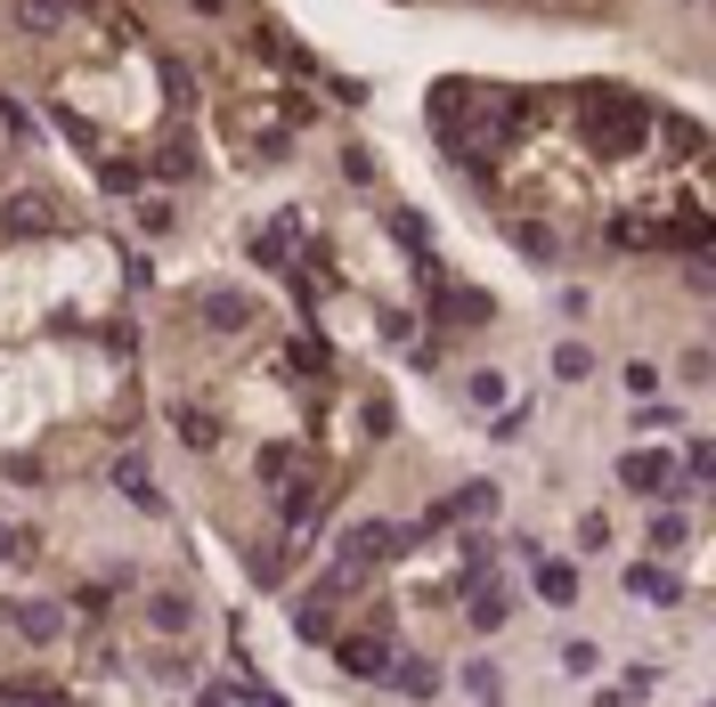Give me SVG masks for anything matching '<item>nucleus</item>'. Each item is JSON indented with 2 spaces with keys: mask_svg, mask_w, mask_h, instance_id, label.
<instances>
[{
  "mask_svg": "<svg viewBox=\"0 0 716 707\" xmlns=\"http://www.w3.org/2000/svg\"><path fill=\"white\" fill-rule=\"evenodd\" d=\"M391 545H407L391 520H350V529L335 537V594H342V586H358L382 554H391Z\"/></svg>",
  "mask_w": 716,
  "mask_h": 707,
  "instance_id": "f257e3e1",
  "label": "nucleus"
},
{
  "mask_svg": "<svg viewBox=\"0 0 716 707\" xmlns=\"http://www.w3.org/2000/svg\"><path fill=\"white\" fill-rule=\"evenodd\" d=\"M619 480L644 488V496H668V488H676V464L659 456V448H627V456H619Z\"/></svg>",
  "mask_w": 716,
  "mask_h": 707,
  "instance_id": "f03ea898",
  "label": "nucleus"
},
{
  "mask_svg": "<svg viewBox=\"0 0 716 707\" xmlns=\"http://www.w3.org/2000/svg\"><path fill=\"white\" fill-rule=\"evenodd\" d=\"M41 228H58V203L49 196H9L0 203V236H41Z\"/></svg>",
  "mask_w": 716,
  "mask_h": 707,
  "instance_id": "7ed1b4c3",
  "label": "nucleus"
},
{
  "mask_svg": "<svg viewBox=\"0 0 716 707\" xmlns=\"http://www.w3.org/2000/svg\"><path fill=\"white\" fill-rule=\"evenodd\" d=\"M0 618H9L24 643H58V626H66V610H58V601H17V610L0 601Z\"/></svg>",
  "mask_w": 716,
  "mask_h": 707,
  "instance_id": "20e7f679",
  "label": "nucleus"
},
{
  "mask_svg": "<svg viewBox=\"0 0 716 707\" xmlns=\"http://www.w3.org/2000/svg\"><path fill=\"white\" fill-rule=\"evenodd\" d=\"M139 610H147V618H156V626H163V635H179V626H196V601H188V594H179V586H156V594H147V601H139Z\"/></svg>",
  "mask_w": 716,
  "mask_h": 707,
  "instance_id": "39448f33",
  "label": "nucleus"
},
{
  "mask_svg": "<svg viewBox=\"0 0 716 707\" xmlns=\"http://www.w3.org/2000/svg\"><path fill=\"white\" fill-rule=\"evenodd\" d=\"M465 594H473V635H497V626H505V586L497 578H473Z\"/></svg>",
  "mask_w": 716,
  "mask_h": 707,
  "instance_id": "423d86ee",
  "label": "nucleus"
},
{
  "mask_svg": "<svg viewBox=\"0 0 716 707\" xmlns=\"http://www.w3.org/2000/svg\"><path fill=\"white\" fill-rule=\"evenodd\" d=\"M115 488H122V496H131V505H147V512H156V505H163V496H156V471H147L139 456H115Z\"/></svg>",
  "mask_w": 716,
  "mask_h": 707,
  "instance_id": "0eeeda50",
  "label": "nucleus"
},
{
  "mask_svg": "<svg viewBox=\"0 0 716 707\" xmlns=\"http://www.w3.org/2000/svg\"><path fill=\"white\" fill-rule=\"evenodd\" d=\"M203 326H212V333H245V326H252L245 293H203Z\"/></svg>",
  "mask_w": 716,
  "mask_h": 707,
  "instance_id": "6e6552de",
  "label": "nucleus"
},
{
  "mask_svg": "<svg viewBox=\"0 0 716 707\" xmlns=\"http://www.w3.org/2000/svg\"><path fill=\"white\" fill-rule=\"evenodd\" d=\"M391 684H399V699H431L440 667H431V659H399V667H391Z\"/></svg>",
  "mask_w": 716,
  "mask_h": 707,
  "instance_id": "1a4fd4ad",
  "label": "nucleus"
},
{
  "mask_svg": "<svg viewBox=\"0 0 716 707\" xmlns=\"http://www.w3.org/2000/svg\"><path fill=\"white\" fill-rule=\"evenodd\" d=\"M335 659H342L350 675H382V667H391V650H382V643H367V635H358V643H342V650H335Z\"/></svg>",
  "mask_w": 716,
  "mask_h": 707,
  "instance_id": "9d476101",
  "label": "nucleus"
},
{
  "mask_svg": "<svg viewBox=\"0 0 716 707\" xmlns=\"http://www.w3.org/2000/svg\"><path fill=\"white\" fill-rule=\"evenodd\" d=\"M440 512H473V520H489V512H497V480H473V488H456V505H440Z\"/></svg>",
  "mask_w": 716,
  "mask_h": 707,
  "instance_id": "9b49d317",
  "label": "nucleus"
},
{
  "mask_svg": "<svg viewBox=\"0 0 716 707\" xmlns=\"http://www.w3.org/2000/svg\"><path fill=\"white\" fill-rule=\"evenodd\" d=\"M627 594L635 601H676V578L668 569H627Z\"/></svg>",
  "mask_w": 716,
  "mask_h": 707,
  "instance_id": "f8f14e48",
  "label": "nucleus"
},
{
  "mask_svg": "<svg viewBox=\"0 0 716 707\" xmlns=\"http://www.w3.org/2000/svg\"><path fill=\"white\" fill-rule=\"evenodd\" d=\"M537 594H546V601H578V569L546 561V569H537Z\"/></svg>",
  "mask_w": 716,
  "mask_h": 707,
  "instance_id": "ddd939ff",
  "label": "nucleus"
},
{
  "mask_svg": "<svg viewBox=\"0 0 716 707\" xmlns=\"http://www.w3.org/2000/svg\"><path fill=\"white\" fill-rule=\"evenodd\" d=\"M554 375H561V382H586V375H595V358H586L578 342H561V350H554Z\"/></svg>",
  "mask_w": 716,
  "mask_h": 707,
  "instance_id": "4468645a",
  "label": "nucleus"
},
{
  "mask_svg": "<svg viewBox=\"0 0 716 707\" xmlns=\"http://www.w3.org/2000/svg\"><path fill=\"white\" fill-rule=\"evenodd\" d=\"M0 699H17V707H49V699H58V684H0Z\"/></svg>",
  "mask_w": 716,
  "mask_h": 707,
  "instance_id": "2eb2a0df",
  "label": "nucleus"
},
{
  "mask_svg": "<svg viewBox=\"0 0 716 707\" xmlns=\"http://www.w3.org/2000/svg\"><path fill=\"white\" fill-rule=\"evenodd\" d=\"M514 245H521V260H554V236L546 228H514Z\"/></svg>",
  "mask_w": 716,
  "mask_h": 707,
  "instance_id": "dca6fc26",
  "label": "nucleus"
},
{
  "mask_svg": "<svg viewBox=\"0 0 716 707\" xmlns=\"http://www.w3.org/2000/svg\"><path fill=\"white\" fill-rule=\"evenodd\" d=\"M465 691H473V699H497V667L473 659V667H465Z\"/></svg>",
  "mask_w": 716,
  "mask_h": 707,
  "instance_id": "f3484780",
  "label": "nucleus"
},
{
  "mask_svg": "<svg viewBox=\"0 0 716 707\" xmlns=\"http://www.w3.org/2000/svg\"><path fill=\"white\" fill-rule=\"evenodd\" d=\"M578 545H586V554H603V545H610V520L586 512V520H578Z\"/></svg>",
  "mask_w": 716,
  "mask_h": 707,
  "instance_id": "a211bd4d",
  "label": "nucleus"
},
{
  "mask_svg": "<svg viewBox=\"0 0 716 707\" xmlns=\"http://www.w3.org/2000/svg\"><path fill=\"white\" fill-rule=\"evenodd\" d=\"M17 24H33V33H49V24H58V9H49V0H17Z\"/></svg>",
  "mask_w": 716,
  "mask_h": 707,
  "instance_id": "6ab92c4d",
  "label": "nucleus"
}]
</instances>
